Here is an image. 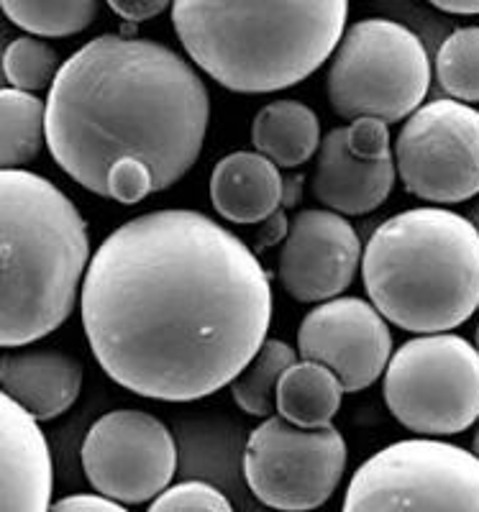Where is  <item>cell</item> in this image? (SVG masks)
<instances>
[{"instance_id": "1", "label": "cell", "mask_w": 479, "mask_h": 512, "mask_svg": "<svg viewBox=\"0 0 479 512\" xmlns=\"http://www.w3.org/2000/svg\"><path fill=\"white\" fill-rule=\"evenodd\" d=\"M80 313L95 361L123 390L193 402L234 382L262 349L272 285L226 226L198 210H152L95 249Z\"/></svg>"}, {"instance_id": "2", "label": "cell", "mask_w": 479, "mask_h": 512, "mask_svg": "<svg viewBox=\"0 0 479 512\" xmlns=\"http://www.w3.org/2000/svg\"><path fill=\"white\" fill-rule=\"evenodd\" d=\"M211 123V95L185 57L159 41L103 34L62 62L47 95L54 162L93 195L108 198V172L139 159L154 192L195 167Z\"/></svg>"}, {"instance_id": "3", "label": "cell", "mask_w": 479, "mask_h": 512, "mask_svg": "<svg viewBox=\"0 0 479 512\" xmlns=\"http://www.w3.org/2000/svg\"><path fill=\"white\" fill-rule=\"evenodd\" d=\"M346 0H177L172 26L187 57L231 93L262 95L308 80L346 31Z\"/></svg>"}, {"instance_id": "4", "label": "cell", "mask_w": 479, "mask_h": 512, "mask_svg": "<svg viewBox=\"0 0 479 512\" xmlns=\"http://www.w3.org/2000/svg\"><path fill=\"white\" fill-rule=\"evenodd\" d=\"M0 251V346L24 349L75 313L93 262L88 221L52 180L3 169Z\"/></svg>"}, {"instance_id": "5", "label": "cell", "mask_w": 479, "mask_h": 512, "mask_svg": "<svg viewBox=\"0 0 479 512\" xmlns=\"http://www.w3.org/2000/svg\"><path fill=\"white\" fill-rule=\"evenodd\" d=\"M362 282L387 323L418 336L449 333L479 308V231L446 208H410L374 228Z\"/></svg>"}, {"instance_id": "6", "label": "cell", "mask_w": 479, "mask_h": 512, "mask_svg": "<svg viewBox=\"0 0 479 512\" xmlns=\"http://www.w3.org/2000/svg\"><path fill=\"white\" fill-rule=\"evenodd\" d=\"M431 88V59L408 26L390 18H364L351 24L333 52L326 95L344 121L380 118L408 121Z\"/></svg>"}, {"instance_id": "7", "label": "cell", "mask_w": 479, "mask_h": 512, "mask_svg": "<svg viewBox=\"0 0 479 512\" xmlns=\"http://www.w3.org/2000/svg\"><path fill=\"white\" fill-rule=\"evenodd\" d=\"M341 512H479V459L439 438L395 441L351 474Z\"/></svg>"}, {"instance_id": "8", "label": "cell", "mask_w": 479, "mask_h": 512, "mask_svg": "<svg viewBox=\"0 0 479 512\" xmlns=\"http://www.w3.org/2000/svg\"><path fill=\"white\" fill-rule=\"evenodd\" d=\"M392 418L418 436H456L479 418V351L456 333L415 336L382 374Z\"/></svg>"}, {"instance_id": "9", "label": "cell", "mask_w": 479, "mask_h": 512, "mask_svg": "<svg viewBox=\"0 0 479 512\" xmlns=\"http://www.w3.org/2000/svg\"><path fill=\"white\" fill-rule=\"evenodd\" d=\"M346 441L336 425L298 428L280 415L262 420L244 448L246 487L264 507L310 512L326 505L346 472Z\"/></svg>"}, {"instance_id": "10", "label": "cell", "mask_w": 479, "mask_h": 512, "mask_svg": "<svg viewBox=\"0 0 479 512\" xmlns=\"http://www.w3.org/2000/svg\"><path fill=\"white\" fill-rule=\"evenodd\" d=\"M392 154L413 198L467 203L479 195V111L451 98L423 103L403 123Z\"/></svg>"}, {"instance_id": "11", "label": "cell", "mask_w": 479, "mask_h": 512, "mask_svg": "<svg viewBox=\"0 0 479 512\" xmlns=\"http://www.w3.org/2000/svg\"><path fill=\"white\" fill-rule=\"evenodd\" d=\"M80 459L98 495L121 505H144L172 487L177 443L152 413L111 410L88 428Z\"/></svg>"}, {"instance_id": "12", "label": "cell", "mask_w": 479, "mask_h": 512, "mask_svg": "<svg viewBox=\"0 0 479 512\" xmlns=\"http://www.w3.org/2000/svg\"><path fill=\"white\" fill-rule=\"evenodd\" d=\"M298 354L326 364L346 392H362L385 374L395 351L385 315L369 300L341 295L303 315Z\"/></svg>"}, {"instance_id": "13", "label": "cell", "mask_w": 479, "mask_h": 512, "mask_svg": "<svg viewBox=\"0 0 479 512\" xmlns=\"http://www.w3.org/2000/svg\"><path fill=\"white\" fill-rule=\"evenodd\" d=\"M364 246L349 218L326 208H305L290 221L280 244L277 277L298 303H328L362 272Z\"/></svg>"}, {"instance_id": "14", "label": "cell", "mask_w": 479, "mask_h": 512, "mask_svg": "<svg viewBox=\"0 0 479 512\" xmlns=\"http://www.w3.org/2000/svg\"><path fill=\"white\" fill-rule=\"evenodd\" d=\"M0 512L52 510V454L39 420L3 395L0 402Z\"/></svg>"}, {"instance_id": "15", "label": "cell", "mask_w": 479, "mask_h": 512, "mask_svg": "<svg viewBox=\"0 0 479 512\" xmlns=\"http://www.w3.org/2000/svg\"><path fill=\"white\" fill-rule=\"evenodd\" d=\"M395 157L359 159L346 144V126L331 128L318 149L310 192L339 216H364L380 208L395 187Z\"/></svg>"}, {"instance_id": "16", "label": "cell", "mask_w": 479, "mask_h": 512, "mask_svg": "<svg viewBox=\"0 0 479 512\" xmlns=\"http://www.w3.org/2000/svg\"><path fill=\"white\" fill-rule=\"evenodd\" d=\"M3 395L39 423L59 418L82 392V364L59 349H11L0 364Z\"/></svg>"}, {"instance_id": "17", "label": "cell", "mask_w": 479, "mask_h": 512, "mask_svg": "<svg viewBox=\"0 0 479 512\" xmlns=\"http://www.w3.org/2000/svg\"><path fill=\"white\" fill-rule=\"evenodd\" d=\"M285 198L280 167L257 152L218 159L211 175V203L218 216L236 226H254L275 216Z\"/></svg>"}, {"instance_id": "18", "label": "cell", "mask_w": 479, "mask_h": 512, "mask_svg": "<svg viewBox=\"0 0 479 512\" xmlns=\"http://www.w3.org/2000/svg\"><path fill=\"white\" fill-rule=\"evenodd\" d=\"M321 121L300 100H275L254 116V152L280 169H298L321 149Z\"/></svg>"}, {"instance_id": "19", "label": "cell", "mask_w": 479, "mask_h": 512, "mask_svg": "<svg viewBox=\"0 0 479 512\" xmlns=\"http://www.w3.org/2000/svg\"><path fill=\"white\" fill-rule=\"evenodd\" d=\"M344 384L321 361L300 359L277 387V415L298 428H328L341 410Z\"/></svg>"}, {"instance_id": "20", "label": "cell", "mask_w": 479, "mask_h": 512, "mask_svg": "<svg viewBox=\"0 0 479 512\" xmlns=\"http://www.w3.org/2000/svg\"><path fill=\"white\" fill-rule=\"evenodd\" d=\"M47 144V100L34 93L0 90V164L24 169Z\"/></svg>"}, {"instance_id": "21", "label": "cell", "mask_w": 479, "mask_h": 512, "mask_svg": "<svg viewBox=\"0 0 479 512\" xmlns=\"http://www.w3.org/2000/svg\"><path fill=\"white\" fill-rule=\"evenodd\" d=\"M295 361H300L298 349L280 338H267L244 372L228 384L241 413L262 420L277 415V387Z\"/></svg>"}, {"instance_id": "22", "label": "cell", "mask_w": 479, "mask_h": 512, "mask_svg": "<svg viewBox=\"0 0 479 512\" xmlns=\"http://www.w3.org/2000/svg\"><path fill=\"white\" fill-rule=\"evenodd\" d=\"M3 13L13 26L29 31L36 39H62L93 26L100 11L98 0H3Z\"/></svg>"}, {"instance_id": "23", "label": "cell", "mask_w": 479, "mask_h": 512, "mask_svg": "<svg viewBox=\"0 0 479 512\" xmlns=\"http://www.w3.org/2000/svg\"><path fill=\"white\" fill-rule=\"evenodd\" d=\"M436 77L451 100L479 103V26L451 31L436 54Z\"/></svg>"}, {"instance_id": "24", "label": "cell", "mask_w": 479, "mask_h": 512, "mask_svg": "<svg viewBox=\"0 0 479 512\" xmlns=\"http://www.w3.org/2000/svg\"><path fill=\"white\" fill-rule=\"evenodd\" d=\"M62 62L54 47L36 36H18L6 47L3 54V75L8 88L36 93V90L52 88L57 80Z\"/></svg>"}, {"instance_id": "25", "label": "cell", "mask_w": 479, "mask_h": 512, "mask_svg": "<svg viewBox=\"0 0 479 512\" xmlns=\"http://www.w3.org/2000/svg\"><path fill=\"white\" fill-rule=\"evenodd\" d=\"M147 512H234V505L213 484L190 479L164 489Z\"/></svg>"}, {"instance_id": "26", "label": "cell", "mask_w": 479, "mask_h": 512, "mask_svg": "<svg viewBox=\"0 0 479 512\" xmlns=\"http://www.w3.org/2000/svg\"><path fill=\"white\" fill-rule=\"evenodd\" d=\"M154 192V177L139 159H121L108 172V200L121 205H136Z\"/></svg>"}, {"instance_id": "27", "label": "cell", "mask_w": 479, "mask_h": 512, "mask_svg": "<svg viewBox=\"0 0 479 512\" xmlns=\"http://www.w3.org/2000/svg\"><path fill=\"white\" fill-rule=\"evenodd\" d=\"M346 144L359 159L395 157L390 146V126L380 118H357L346 126Z\"/></svg>"}, {"instance_id": "28", "label": "cell", "mask_w": 479, "mask_h": 512, "mask_svg": "<svg viewBox=\"0 0 479 512\" xmlns=\"http://www.w3.org/2000/svg\"><path fill=\"white\" fill-rule=\"evenodd\" d=\"M49 512H129L126 505L103 495H67L57 500Z\"/></svg>"}, {"instance_id": "29", "label": "cell", "mask_w": 479, "mask_h": 512, "mask_svg": "<svg viewBox=\"0 0 479 512\" xmlns=\"http://www.w3.org/2000/svg\"><path fill=\"white\" fill-rule=\"evenodd\" d=\"M108 8L131 24H141V21H152L154 16L167 11L170 3L167 0H111Z\"/></svg>"}, {"instance_id": "30", "label": "cell", "mask_w": 479, "mask_h": 512, "mask_svg": "<svg viewBox=\"0 0 479 512\" xmlns=\"http://www.w3.org/2000/svg\"><path fill=\"white\" fill-rule=\"evenodd\" d=\"M431 6L451 16H479V0H431Z\"/></svg>"}, {"instance_id": "31", "label": "cell", "mask_w": 479, "mask_h": 512, "mask_svg": "<svg viewBox=\"0 0 479 512\" xmlns=\"http://www.w3.org/2000/svg\"><path fill=\"white\" fill-rule=\"evenodd\" d=\"M300 182H303V177H300V175L287 177V180H285V198H282V208H293V205L298 203Z\"/></svg>"}, {"instance_id": "32", "label": "cell", "mask_w": 479, "mask_h": 512, "mask_svg": "<svg viewBox=\"0 0 479 512\" xmlns=\"http://www.w3.org/2000/svg\"><path fill=\"white\" fill-rule=\"evenodd\" d=\"M472 454L479 459V431L474 433V438H472Z\"/></svg>"}, {"instance_id": "33", "label": "cell", "mask_w": 479, "mask_h": 512, "mask_svg": "<svg viewBox=\"0 0 479 512\" xmlns=\"http://www.w3.org/2000/svg\"><path fill=\"white\" fill-rule=\"evenodd\" d=\"M474 341H477V351H479V326H477V333H474Z\"/></svg>"}]
</instances>
